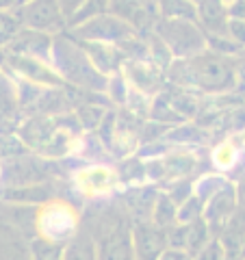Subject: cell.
Listing matches in <instances>:
<instances>
[{"mask_svg":"<svg viewBox=\"0 0 245 260\" xmlns=\"http://www.w3.org/2000/svg\"><path fill=\"white\" fill-rule=\"evenodd\" d=\"M176 68L182 70V74L171 72V76L178 83L195 85L204 89V91H213V93L230 89L236 80L234 65L219 54H193L180 61V65H176Z\"/></svg>","mask_w":245,"mask_h":260,"instance_id":"obj_1","label":"cell"},{"mask_svg":"<svg viewBox=\"0 0 245 260\" xmlns=\"http://www.w3.org/2000/svg\"><path fill=\"white\" fill-rule=\"evenodd\" d=\"M35 223L39 237L59 245H65L78 232V215L65 202H48L37 213Z\"/></svg>","mask_w":245,"mask_h":260,"instance_id":"obj_2","label":"cell"},{"mask_svg":"<svg viewBox=\"0 0 245 260\" xmlns=\"http://www.w3.org/2000/svg\"><path fill=\"white\" fill-rule=\"evenodd\" d=\"M100 260H137L133 247V232L121 219H113L96 237Z\"/></svg>","mask_w":245,"mask_h":260,"instance_id":"obj_3","label":"cell"},{"mask_svg":"<svg viewBox=\"0 0 245 260\" xmlns=\"http://www.w3.org/2000/svg\"><path fill=\"white\" fill-rule=\"evenodd\" d=\"M20 22L33 30H59L63 28L68 20L61 9V0H30L28 5L15 9Z\"/></svg>","mask_w":245,"mask_h":260,"instance_id":"obj_4","label":"cell"},{"mask_svg":"<svg viewBox=\"0 0 245 260\" xmlns=\"http://www.w3.org/2000/svg\"><path fill=\"white\" fill-rule=\"evenodd\" d=\"M130 232L137 260H159L167 247V232L152 221H133Z\"/></svg>","mask_w":245,"mask_h":260,"instance_id":"obj_5","label":"cell"},{"mask_svg":"<svg viewBox=\"0 0 245 260\" xmlns=\"http://www.w3.org/2000/svg\"><path fill=\"white\" fill-rule=\"evenodd\" d=\"M236 210V191L232 186H219V189L210 195L208 202H204V210H202V219L208 225V232H222L224 225L228 223V219L232 217Z\"/></svg>","mask_w":245,"mask_h":260,"instance_id":"obj_6","label":"cell"},{"mask_svg":"<svg viewBox=\"0 0 245 260\" xmlns=\"http://www.w3.org/2000/svg\"><path fill=\"white\" fill-rule=\"evenodd\" d=\"M161 30H169V32H176L178 39H171L167 42V46L171 48V52L178 54V56H193L198 54L200 48H204V35L202 32L187 24L185 18H171L165 22V28Z\"/></svg>","mask_w":245,"mask_h":260,"instance_id":"obj_7","label":"cell"},{"mask_svg":"<svg viewBox=\"0 0 245 260\" xmlns=\"http://www.w3.org/2000/svg\"><path fill=\"white\" fill-rule=\"evenodd\" d=\"M117 182V176L111 167L91 165L76 174V186L87 195H104Z\"/></svg>","mask_w":245,"mask_h":260,"instance_id":"obj_8","label":"cell"},{"mask_svg":"<svg viewBox=\"0 0 245 260\" xmlns=\"http://www.w3.org/2000/svg\"><path fill=\"white\" fill-rule=\"evenodd\" d=\"M198 18L213 35H228V5L222 0H200Z\"/></svg>","mask_w":245,"mask_h":260,"instance_id":"obj_9","label":"cell"},{"mask_svg":"<svg viewBox=\"0 0 245 260\" xmlns=\"http://www.w3.org/2000/svg\"><path fill=\"white\" fill-rule=\"evenodd\" d=\"M63 260H100L98 258L96 239L87 232H76L68 243L63 245Z\"/></svg>","mask_w":245,"mask_h":260,"instance_id":"obj_10","label":"cell"},{"mask_svg":"<svg viewBox=\"0 0 245 260\" xmlns=\"http://www.w3.org/2000/svg\"><path fill=\"white\" fill-rule=\"evenodd\" d=\"M176 213H178V206H176L169 198L161 195V198L154 202V206H152L150 221H152L154 225L163 228V230H167V228H171V225L176 223Z\"/></svg>","mask_w":245,"mask_h":260,"instance_id":"obj_11","label":"cell"},{"mask_svg":"<svg viewBox=\"0 0 245 260\" xmlns=\"http://www.w3.org/2000/svg\"><path fill=\"white\" fill-rule=\"evenodd\" d=\"M109 5H111V0H85V3L76 9V13L68 20V24H72V26H78V24H83L87 20L98 18V15H102L104 11L109 9Z\"/></svg>","mask_w":245,"mask_h":260,"instance_id":"obj_12","label":"cell"},{"mask_svg":"<svg viewBox=\"0 0 245 260\" xmlns=\"http://www.w3.org/2000/svg\"><path fill=\"white\" fill-rule=\"evenodd\" d=\"M30 251H33V260H63L61 258L63 245L52 243V241H46L42 237H39L37 241H33Z\"/></svg>","mask_w":245,"mask_h":260,"instance_id":"obj_13","label":"cell"},{"mask_svg":"<svg viewBox=\"0 0 245 260\" xmlns=\"http://www.w3.org/2000/svg\"><path fill=\"white\" fill-rule=\"evenodd\" d=\"M22 26V22L18 18V13L11 11H0V46L3 44H9L11 39L18 35V30Z\"/></svg>","mask_w":245,"mask_h":260,"instance_id":"obj_14","label":"cell"},{"mask_svg":"<svg viewBox=\"0 0 245 260\" xmlns=\"http://www.w3.org/2000/svg\"><path fill=\"white\" fill-rule=\"evenodd\" d=\"M236 162V150L232 148L230 143H224L222 148L215 150V165L222 169H230Z\"/></svg>","mask_w":245,"mask_h":260,"instance_id":"obj_15","label":"cell"},{"mask_svg":"<svg viewBox=\"0 0 245 260\" xmlns=\"http://www.w3.org/2000/svg\"><path fill=\"white\" fill-rule=\"evenodd\" d=\"M228 37L232 39L236 46H245V20H228Z\"/></svg>","mask_w":245,"mask_h":260,"instance_id":"obj_16","label":"cell"},{"mask_svg":"<svg viewBox=\"0 0 245 260\" xmlns=\"http://www.w3.org/2000/svg\"><path fill=\"white\" fill-rule=\"evenodd\" d=\"M159 260H193L185 249H178V247H165V251L159 256Z\"/></svg>","mask_w":245,"mask_h":260,"instance_id":"obj_17","label":"cell"},{"mask_svg":"<svg viewBox=\"0 0 245 260\" xmlns=\"http://www.w3.org/2000/svg\"><path fill=\"white\" fill-rule=\"evenodd\" d=\"M228 18L245 20V0H234L228 5Z\"/></svg>","mask_w":245,"mask_h":260,"instance_id":"obj_18","label":"cell"},{"mask_svg":"<svg viewBox=\"0 0 245 260\" xmlns=\"http://www.w3.org/2000/svg\"><path fill=\"white\" fill-rule=\"evenodd\" d=\"M85 0H61V9H63V15H65V20H70L72 15L76 13V9L80 5H83Z\"/></svg>","mask_w":245,"mask_h":260,"instance_id":"obj_19","label":"cell"},{"mask_svg":"<svg viewBox=\"0 0 245 260\" xmlns=\"http://www.w3.org/2000/svg\"><path fill=\"white\" fill-rule=\"evenodd\" d=\"M15 0H0V11H13Z\"/></svg>","mask_w":245,"mask_h":260,"instance_id":"obj_20","label":"cell"},{"mask_svg":"<svg viewBox=\"0 0 245 260\" xmlns=\"http://www.w3.org/2000/svg\"><path fill=\"white\" fill-rule=\"evenodd\" d=\"M30 0H15V9H18V7H24V5H28Z\"/></svg>","mask_w":245,"mask_h":260,"instance_id":"obj_21","label":"cell"},{"mask_svg":"<svg viewBox=\"0 0 245 260\" xmlns=\"http://www.w3.org/2000/svg\"><path fill=\"white\" fill-rule=\"evenodd\" d=\"M222 3H226V5H230V3H234V0H222Z\"/></svg>","mask_w":245,"mask_h":260,"instance_id":"obj_22","label":"cell"},{"mask_svg":"<svg viewBox=\"0 0 245 260\" xmlns=\"http://www.w3.org/2000/svg\"><path fill=\"white\" fill-rule=\"evenodd\" d=\"M241 260H245V256H243V258H241Z\"/></svg>","mask_w":245,"mask_h":260,"instance_id":"obj_23","label":"cell"}]
</instances>
